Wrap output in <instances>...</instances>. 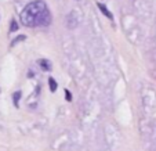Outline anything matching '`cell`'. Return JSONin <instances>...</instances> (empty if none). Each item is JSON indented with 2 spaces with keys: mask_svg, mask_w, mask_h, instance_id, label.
<instances>
[{
  "mask_svg": "<svg viewBox=\"0 0 156 151\" xmlns=\"http://www.w3.org/2000/svg\"><path fill=\"white\" fill-rule=\"evenodd\" d=\"M20 20L28 28L46 27V25H50L51 22V14L47 4L41 0H37L25 6L20 15Z\"/></svg>",
  "mask_w": 156,
  "mask_h": 151,
  "instance_id": "1",
  "label": "cell"
},
{
  "mask_svg": "<svg viewBox=\"0 0 156 151\" xmlns=\"http://www.w3.org/2000/svg\"><path fill=\"white\" fill-rule=\"evenodd\" d=\"M37 64L40 65L41 69H44V71H51V68H53V67H51V62L48 61V60H44V58L39 60Z\"/></svg>",
  "mask_w": 156,
  "mask_h": 151,
  "instance_id": "2",
  "label": "cell"
},
{
  "mask_svg": "<svg viewBox=\"0 0 156 151\" xmlns=\"http://www.w3.org/2000/svg\"><path fill=\"white\" fill-rule=\"evenodd\" d=\"M97 6H98V9H100V10H101V13H102V14H104V15H105V17H106V18H109V20H113V15H112V13H109V10H108V9H106V7H105V6H104V4L98 3V4H97Z\"/></svg>",
  "mask_w": 156,
  "mask_h": 151,
  "instance_id": "3",
  "label": "cell"
},
{
  "mask_svg": "<svg viewBox=\"0 0 156 151\" xmlns=\"http://www.w3.org/2000/svg\"><path fill=\"white\" fill-rule=\"evenodd\" d=\"M48 85H50V90H51V92H55V90H57V82L53 79V78H50V79H48Z\"/></svg>",
  "mask_w": 156,
  "mask_h": 151,
  "instance_id": "4",
  "label": "cell"
},
{
  "mask_svg": "<svg viewBox=\"0 0 156 151\" xmlns=\"http://www.w3.org/2000/svg\"><path fill=\"white\" fill-rule=\"evenodd\" d=\"M25 39H27V36H25V35H20V36H18V38H15L14 40L11 42V43H12V46H14L15 43H18V42H20V40H25Z\"/></svg>",
  "mask_w": 156,
  "mask_h": 151,
  "instance_id": "5",
  "label": "cell"
},
{
  "mask_svg": "<svg viewBox=\"0 0 156 151\" xmlns=\"http://www.w3.org/2000/svg\"><path fill=\"white\" fill-rule=\"evenodd\" d=\"M20 97H21V92H15L14 93V104H15V107H18V100H20Z\"/></svg>",
  "mask_w": 156,
  "mask_h": 151,
  "instance_id": "6",
  "label": "cell"
},
{
  "mask_svg": "<svg viewBox=\"0 0 156 151\" xmlns=\"http://www.w3.org/2000/svg\"><path fill=\"white\" fill-rule=\"evenodd\" d=\"M10 29H11V32H15V31L18 29V25H17V22H15V21H12V22H11V28H10Z\"/></svg>",
  "mask_w": 156,
  "mask_h": 151,
  "instance_id": "7",
  "label": "cell"
},
{
  "mask_svg": "<svg viewBox=\"0 0 156 151\" xmlns=\"http://www.w3.org/2000/svg\"><path fill=\"white\" fill-rule=\"evenodd\" d=\"M65 96H66V100H68V101L72 100V94L68 92V90H65Z\"/></svg>",
  "mask_w": 156,
  "mask_h": 151,
  "instance_id": "8",
  "label": "cell"
}]
</instances>
